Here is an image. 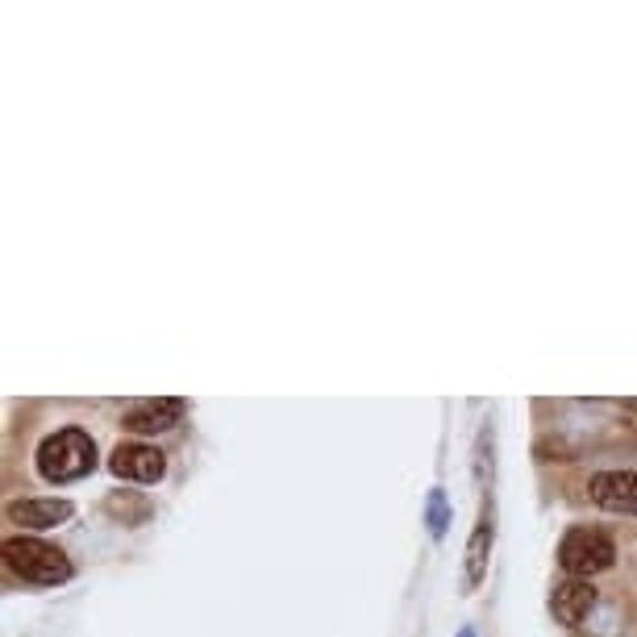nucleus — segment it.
I'll return each mask as SVG.
<instances>
[{"mask_svg": "<svg viewBox=\"0 0 637 637\" xmlns=\"http://www.w3.org/2000/svg\"><path fill=\"white\" fill-rule=\"evenodd\" d=\"M109 466H113V475H117V480L155 483V480H163V471H167V459H163L155 446H146V442H121V446L113 450Z\"/></svg>", "mask_w": 637, "mask_h": 637, "instance_id": "obj_4", "label": "nucleus"}, {"mask_svg": "<svg viewBox=\"0 0 637 637\" xmlns=\"http://www.w3.org/2000/svg\"><path fill=\"white\" fill-rule=\"evenodd\" d=\"M425 525H430V537L442 542L446 537V525H450V504H446V492L433 487L430 500H425Z\"/></svg>", "mask_w": 637, "mask_h": 637, "instance_id": "obj_10", "label": "nucleus"}, {"mask_svg": "<svg viewBox=\"0 0 637 637\" xmlns=\"http://www.w3.org/2000/svg\"><path fill=\"white\" fill-rule=\"evenodd\" d=\"M587 492L608 513H637V471H600L592 475Z\"/></svg>", "mask_w": 637, "mask_h": 637, "instance_id": "obj_5", "label": "nucleus"}, {"mask_svg": "<svg viewBox=\"0 0 637 637\" xmlns=\"http://www.w3.org/2000/svg\"><path fill=\"white\" fill-rule=\"evenodd\" d=\"M38 475L47 483H71L84 480L96 466V442L84 430H59L51 438H42V446L34 454Z\"/></svg>", "mask_w": 637, "mask_h": 637, "instance_id": "obj_1", "label": "nucleus"}, {"mask_svg": "<svg viewBox=\"0 0 637 637\" xmlns=\"http://www.w3.org/2000/svg\"><path fill=\"white\" fill-rule=\"evenodd\" d=\"M459 637H475V634H471V629H463V634H459Z\"/></svg>", "mask_w": 637, "mask_h": 637, "instance_id": "obj_12", "label": "nucleus"}, {"mask_svg": "<svg viewBox=\"0 0 637 637\" xmlns=\"http://www.w3.org/2000/svg\"><path fill=\"white\" fill-rule=\"evenodd\" d=\"M487 563H492V517L480 513L475 530H471V542H466L463 554V592H475L487 575Z\"/></svg>", "mask_w": 637, "mask_h": 637, "instance_id": "obj_8", "label": "nucleus"}, {"mask_svg": "<svg viewBox=\"0 0 637 637\" xmlns=\"http://www.w3.org/2000/svg\"><path fill=\"white\" fill-rule=\"evenodd\" d=\"M625 413H637V400H625Z\"/></svg>", "mask_w": 637, "mask_h": 637, "instance_id": "obj_11", "label": "nucleus"}, {"mask_svg": "<svg viewBox=\"0 0 637 637\" xmlns=\"http://www.w3.org/2000/svg\"><path fill=\"white\" fill-rule=\"evenodd\" d=\"M596 608V587L592 579H567L551 592V613L558 625H579Z\"/></svg>", "mask_w": 637, "mask_h": 637, "instance_id": "obj_7", "label": "nucleus"}, {"mask_svg": "<svg viewBox=\"0 0 637 637\" xmlns=\"http://www.w3.org/2000/svg\"><path fill=\"white\" fill-rule=\"evenodd\" d=\"M4 563L18 571L25 584H68L71 579V558L59 546L42 542V537L18 534V537H4Z\"/></svg>", "mask_w": 637, "mask_h": 637, "instance_id": "obj_2", "label": "nucleus"}, {"mask_svg": "<svg viewBox=\"0 0 637 637\" xmlns=\"http://www.w3.org/2000/svg\"><path fill=\"white\" fill-rule=\"evenodd\" d=\"M558 563L571 579H592V575H600L617 563V546L600 530H571L558 546Z\"/></svg>", "mask_w": 637, "mask_h": 637, "instance_id": "obj_3", "label": "nucleus"}, {"mask_svg": "<svg viewBox=\"0 0 637 637\" xmlns=\"http://www.w3.org/2000/svg\"><path fill=\"white\" fill-rule=\"evenodd\" d=\"M184 400L179 397H155V400H138L130 413H125V430L130 433H163L179 425V417H184Z\"/></svg>", "mask_w": 637, "mask_h": 637, "instance_id": "obj_6", "label": "nucleus"}, {"mask_svg": "<svg viewBox=\"0 0 637 637\" xmlns=\"http://www.w3.org/2000/svg\"><path fill=\"white\" fill-rule=\"evenodd\" d=\"M71 517V500H13L9 504V521L25 525V530H54Z\"/></svg>", "mask_w": 637, "mask_h": 637, "instance_id": "obj_9", "label": "nucleus"}]
</instances>
